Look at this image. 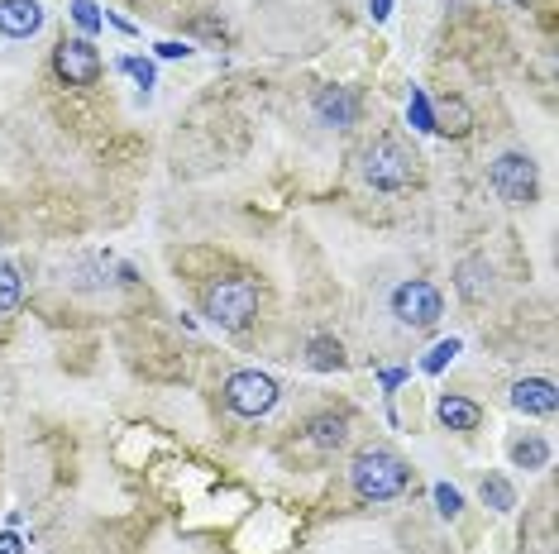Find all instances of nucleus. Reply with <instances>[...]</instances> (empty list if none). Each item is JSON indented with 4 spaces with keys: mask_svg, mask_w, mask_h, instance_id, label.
<instances>
[{
    "mask_svg": "<svg viewBox=\"0 0 559 554\" xmlns=\"http://www.w3.org/2000/svg\"><path fill=\"white\" fill-rule=\"evenodd\" d=\"M349 483H354V492L364 502H392L411 483V469H407V459L392 454V449H364L349 464Z\"/></svg>",
    "mask_w": 559,
    "mask_h": 554,
    "instance_id": "f257e3e1",
    "label": "nucleus"
},
{
    "mask_svg": "<svg viewBox=\"0 0 559 554\" xmlns=\"http://www.w3.org/2000/svg\"><path fill=\"white\" fill-rule=\"evenodd\" d=\"M416 163L421 158L402 139H373L364 149V177H368V187H378V192H407L411 182L421 177Z\"/></svg>",
    "mask_w": 559,
    "mask_h": 554,
    "instance_id": "f03ea898",
    "label": "nucleus"
},
{
    "mask_svg": "<svg viewBox=\"0 0 559 554\" xmlns=\"http://www.w3.org/2000/svg\"><path fill=\"white\" fill-rule=\"evenodd\" d=\"M206 316L220 330H244L258 316V287L249 277H220L206 287Z\"/></svg>",
    "mask_w": 559,
    "mask_h": 554,
    "instance_id": "7ed1b4c3",
    "label": "nucleus"
},
{
    "mask_svg": "<svg viewBox=\"0 0 559 554\" xmlns=\"http://www.w3.org/2000/svg\"><path fill=\"white\" fill-rule=\"evenodd\" d=\"M225 402H230L235 416L258 421V416H268L278 406V383L268 373H258V368H239V373H230V383H225Z\"/></svg>",
    "mask_w": 559,
    "mask_h": 554,
    "instance_id": "20e7f679",
    "label": "nucleus"
},
{
    "mask_svg": "<svg viewBox=\"0 0 559 554\" xmlns=\"http://www.w3.org/2000/svg\"><path fill=\"white\" fill-rule=\"evenodd\" d=\"M392 316L402 320L407 330H430L435 320L445 316V297H440L430 282L411 277V282H402V287L392 292Z\"/></svg>",
    "mask_w": 559,
    "mask_h": 554,
    "instance_id": "39448f33",
    "label": "nucleus"
},
{
    "mask_svg": "<svg viewBox=\"0 0 559 554\" xmlns=\"http://www.w3.org/2000/svg\"><path fill=\"white\" fill-rule=\"evenodd\" d=\"M493 192L507 201V206H526L536 201V163L526 153H502L493 163Z\"/></svg>",
    "mask_w": 559,
    "mask_h": 554,
    "instance_id": "423d86ee",
    "label": "nucleus"
},
{
    "mask_svg": "<svg viewBox=\"0 0 559 554\" xmlns=\"http://www.w3.org/2000/svg\"><path fill=\"white\" fill-rule=\"evenodd\" d=\"M53 67L67 86H96L101 82V53L91 39H63L53 53Z\"/></svg>",
    "mask_w": 559,
    "mask_h": 554,
    "instance_id": "0eeeda50",
    "label": "nucleus"
},
{
    "mask_svg": "<svg viewBox=\"0 0 559 554\" xmlns=\"http://www.w3.org/2000/svg\"><path fill=\"white\" fill-rule=\"evenodd\" d=\"M43 29L39 0H0V34L5 39H34Z\"/></svg>",
    "mask_w": 559,
    "mask_h": 554,
    "instance_id": "6e6552de",
    "label": "nucleus"
},
{
    "mask_svg": "<svg viewBox=\"0 0 559 554\" xmlns=\"http://www.w3.org/2000/svg\"><path fill=\"white\" fill-rule=\"evenodd\" d=\"M316 120L330 129H349L359 120V101H354V91H344V86H325L321 96H316Z\"/></svg>",
    "mask_w": 559,
    "mask_h": 554,
    "instance_id": "1a4fd4ad",
    "label": "nucleus"
},
{
    "mask_svg": "<svg viewBox=\"0 0 559 554\" xmlns=\"http://www.w3.org/2000/svg\"><path fill=\"white\" fill-rule=\"evenodd\" d=\"M512 406L521 416H550L555 411V383L550 378H521L512 387Z\"/></svg>",
    "mask_w": 559,
    "mask_h": 554,
    "instance_id": "9d476101",
    "label": "nucleus"
},
{
    "mask_svg": "<svg viewBox=\"0 0 559 554\" xmlns=\"http://www.w3.org/2000/svg\"><path fill=\"white\" fill-rule=\"evenodd\" d=\"M430 129H435V134H445V139H464V134L473 129L469 106H464L459 96H445L440 106L430 110Z\"/></svg>",
    "mask_w": 559,
    "mask_h": 554,
    "instance_id": "9b49d317",
    "label": "nucleus"
},
{
    "mask_svg": "<svg viewBox=\"0 0 559 554\" xmlns=\"http://www.w3.org/2000/svg\"><path fill=\"white\" fill-rule=\"evenodd\" d=\"M435 416H440V426H450V430H478V421H483V411L469 397H440Z\"/></svg>",
    "mask_w": 559,
    "mask_h": 554,
    "instance_id": "f8f14e48",
    "label": "nucleus"
},
{
    "mask_svg": "<svg viewBox=\"0 0 559 554\" xmlns=\"http://www.w3.org/2000/svg\"><path fill=\"white\" fill-rule=\"evenodd\" d=\"M488 287H493L488 258H464V263H459V292H464L469 301H483L488 297Z\"/></svg>",
    "mask_w": 559,
    "mask_h": 554,
    "instance_id": "ddd939ff",
    "label": "nucleus"
},
{
    "mask_svg": "<svg viewBox=\"0 0 559 554\" xmlns=\"http://www.w3.org/2000/svg\"><path fill=\"white\" fill-rule=\"evenodd\" d=\"M344 435H349V421H344V416H316V421H311V440L321 449L344 445Z\"/></svg>",
    "mask_w": 559,
    "mask_h": 554,
    "instance_id": "4468645a",
    "label": "nucleus"
},
{
    "mask_svg": "<svg viewBox=\"0 0 559 554\" xmlns=\"http://www.w3.org/2000/svg\"><path fill=\"white\" fill-rule=\"evenodd\" d=\"M545 459H550V445H545V440H536V435H531V440H516V445H512V464H516V469H545Z\"/></svg>",
    "mask_w": 559,
    "mask_h": 554,
    "instance_id": "2eb2a0df",
    "label": "nucleus"
},
{
    "mask_svg": "<svg viewBox=\"0 0 559 554\" xmlns=\"http://www.w3.org/2000/svg\"><path fill=\"white\" fill-rule=\"evenodd\" d=\"M483 502L493 507V512H512L516 507V492L507 478H483Z\"/></svg>",
    "mask_w": 559,
    "mask_h": 554,
    "instance_id": "dca6fc26",
    "label": "nucleus"
},
{
    "mask_svg": "<svg viewBox=\"0 0 559 554\" xmlns=\"http://www.w3.org/2000/svg\"><path fill=\"white\" fill-rule=\"evenodd\" d=\"M20 273L10 268V263H0V316H10L15 306H20Z\"/></svg>",
    "mask_w": 559,
    "mask_h": 554,
    "instance_id": "f3484780",
    "label": "nucleus"
},
{
    "mask_svg": "<svg viewBox=\"0 0 559 554\" xmlns=\"http://www.w3.org/2000/svg\"><path fill=\"white\" fill-rule=\"evenodd\" d=\"M344 363V349H340V340H311V368H340Z\"/></svg>",
    "mask_w": 559,
    "mask_h": 554,
    "instance_id": "a211bd4d",
    "label": "nucleus"
},
{
    "mask_svg": "<svg viewBox=\"0 0 559 554\" xmlns=\"http://www.w3.org/2000/svg\"><path fill=\"white\" fill-rule=\"evenodd\" d=\"M454 354H459V340H440V344H435V349L426 354V363H421V368H426V373H440V368H445Z\"/></svg>",
    "mask_w": 559,
    "mask_h": 554,
    "instance_id": "6ab92c4d",
    "label": "nucleus"
},
{
    "mask_svg": "<svg viewBox=\"0 0 559 554\" xmlns=\"http://www.w3.org/2000/svg\"><path fill=\"white\" fill-rule=\"evenodd\" d=\"M72 20L82 24L86 34H96V29H101V10H96L91 0H72Z\"/></svg>",
    "mask_w": 559,
    "mask_h": 554,
    "instance_id": "aec40b11",
    "label": "nucleus"
},
{
    "mask_svg": "<svg viewBox=\"0 0 559 554\" xmlns=\"http://www.w3.org/2000/svg\"><path fill=\"white\" fill-rule=\"evenodd\" d=\"M435 502H440V512L445 516L464 512V497H459V488H450V483H435Z\"/></svg>",
    "mask_w": 559,
    "mask_h": 554,
    "instance_id": "412c9836",
    "label": "nucleus"
},
{
    "mask_svg": "<svg viewBox=\"0 0 559 554\" xmlns=\"http://www.w3.org/2000/svg\"><path fill=\"white\" fill-rule=\"evenodd\" d=\"M120 67H125V72H129V77H134L139 86H144V91L153 86V63H144V58H125Z\"/></svg>",
    "mask_w": 559,
    "mask_h": 554,
    "instance_id": "4be33fe9",
    "label": "nucleus"
},
{
    "mask_svg": "<svg viewBox=\"0 0 559 554\" xmlns=\"http://www.w3.org/2000/svg\"><path fill=\"white\" fill-rule=\"evenodd\" d=\"M411 120H416V129H430V106L421 91H411Z\"/></svg>",
    "mask_w": 559,
    "mask_h": 554,
    "instance_id": "5701e85b",
    "label": "nucleus"
},
{
    "mask_svg": "<svg viewBox=\"0 0 559 554\" xmlns=\"http://www.w3.org/2000/svg\"><path fill=\"white\" fill-rule=\"evenodd\" d=\"M0 554H24V540L15 531H0Z\"/></svg>",
    "mask_w": 559,
    "mask_h": 554,
    "instance_id": "b1692460",
    "label": "nucleus"
},
{
    "mask_svg": "<svg viewBox=\"0 0 559 554\" xmlns=\"http://www.w3.org/2000/svg\"><path fill=\"white\" fill-rule=\"evenodd\" d=\"M187 53H192V48H187V43H158V58H187Z\"/></svg>",
    "mask_w": 559,
    "mask_h": 554,
    "instance_id": "393cba45",
    "label": "nucleus"
},
{
    "mask_svg": "<svg viewBox=\"0 0 559 554\" xmlns=\"http://www.w3.org/2000/svg\"><path fill=\"white\" fill-rule=\"evenodd\" d=\"M387 5L392 0H373V20H387Z\"/></svg>",
    "mask_w": 559,
    "mask_h": 554,
    "instance_id": "a878e982",
    "label": "nucleus"
}]
</instances>
